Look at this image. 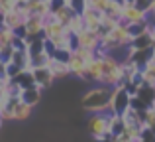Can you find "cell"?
Here are the masks:
<instances>
[{
	"instance_id": "1",
	"label": "cell",
	"mask_w": 155,
	"mask_h": 142,
	"mask_svg": "<svg viewBox=\"0 0 155 142\" xmlns=\"http://www.w3.org/2000/svg\"><path fill=\"white\" fill-rule=\"evenodd\" d=\"M114 87H108V85H96L91 91L84 93V97L81 99V107L88 113H108V105L110 99H112Z\"/></svg>"
},
{
	"instance_id": "2",
	"label": "cell",
	"mask_w": 155,
	"mask_h": 142,
	"mask_svg": "<svg viewBox=\"0 0 155 142\" xmlns=\"http://www.w3.org/2000/svg\"><path fill=\"white\" fill-rule=\"evenodd\" d=\"M104 61V77L100 85H108V87H124L126 83V69H124V61H118L114 55L104 54L102 55Z\"/></svg>"
},
{
	"instance_id": "3",
	"label": "cell",
	"mask_w": 155,
	"mask_h": 142,
	"mask_svg": "<svg viewBox=\"0 0 155 142\" xmlns=\"http://www.w3.org/2000/svg\"><path fill=\"white\" fill-rule=\"evenodd\" d=\"M96 57L94 51L91 50H84V47H77L73 51L71 59H69V69H71V75H77L81 79L87 77V69H88V63Z\"/></svg>"
},
{
	"instance_id": "4",
	"label": "cell",
	"mask_w": 155,
	"mask_h": 142,
	"mask_svg": "<svg viewBox=\"0 0 155 142\" xmlns=\"http://www.w3.org/2000/svg\"><path fill=\"white\" fill-rule=\"evenodd\" d=\"M130 107H132V93L126 87H114L112 99H110V105H108V113L122 116Z\"/></svg>"
},
{
	"instance_id": "5",
	"label": "cell",
	"mask_w": 155,
	"mask_h": 142,
	"mask_svg": "<svg viewBox=\"0 0 155 142\" xmlns=\"http://www.w3.org/2000/svg\"><path fill=\"white\" fill-rule=\"evenodd\" d=\"M88 132L96 138H104V136H110V119L108 113H94L88 119Z\"/></svg>"
},
{
	"instance_id": "6",
	"label": "cell",
	"mask_w": 155,
	"mask_h": 142,
	"mask_svg": "<svg viewBox=\"0 0 155 142\" xmlns=\"http://www.w3.org/2000/svg\"><path fill=\"white\" fill-rule=\"evenodd\" d=\"M145 22H147V14H145L143 10H140L134 2H126L124 4L122 24H126V26H134V24H145Z\"/></svg>"
},
{
	"instance_id": "7",
	"label": "cell",
	"mask_w": 155,
	"mask_h": 142,
	"mask_svg": "<svg viewBox=\"0 0 155 142\" xmlns=\"http://www.w3.org/2000/svg\"><path fill=\"white\" fill-rule=\"evenodd\" d=\"M28 18H30V12L26 10V8H16V10H12V12H8L6 16H4V26L6 28H10V30H20V28H24L26 26V22H28Z\"/></svg>"
},
{
	"instance_id": "8",
	"label": "cell",
	"mask_w": 155,
	"mask_h": 142,
	"mask_svg": "<svg viewBox=\"0 0 155 142\" xmlns=\"http://www.w3.org/2000/svg\"><path fill=\"white\" fill-rule=\"evenodd\" d=\"M65 32H67V28L63 26V24H59L55 18H53V12L45 18V26H43V38L49 40V42L55 43L59 38H63Z\"/></svg>"
},
{
	"instance_id": "9",
	"label": "cell",
	"mask_w": 155,
	"mask_h": 142,
	"mask_svg": "<svg viewBox=\"0 0 155 142\" xmlns=\"http://www.w3.org/2000/svg\"><path fill=\"white\" fill-rule=\"evenodd\" d=\"M81 16L84 18V24H87V30L91 32H96L100 36L102 32V20H104V12H98L94 8H84L81 12Z\"/></svg>"
},
{
	"instance_id": "10",
	"label": "cell",
	"mask_w": 155,
	"mask_h": 142,
	"mask_svg": "<svg viewBox=\"0 0 155 142\" xmlns=\"http://www.w3.org/2000/svg\"><path fill=\"white\" fill-rule=\"evenodd\" d=\"M102 77H104V61H102V55H96L91 63H88V69H87V81H92V83H102Z\"/></svg>"
},
{
	"instance_id": "11",
	"label": "cell",
	"mask_w": 155,
	"mask_h": 142,
	"mask_svg": "<svg viewBox=\"0 0 155 142\" xmlns=\"http://www.w3.org/2000/svg\"><path fill=\"white\" fill-rule=\"evenodd\" d=\"M31 73H34V81L39 89L49 87L53 83V79H55V75H53V71L49 67H38V69H31Z\"/></svg>"
},
{
	"instance_id": "12",
	"label": "cell",
	"mask_w": 155,
	"mask_h": 142,
	"mask_svg": "<svg viewBox=\"0 0 155 142\" xmlns=\"http://www.w3.org/2000/svg\"><path fill=\"white\" fill-rule=\"evenodd\" d=\"M43 26H45V20L39 18V16H30L26 22V32L28 38H34V36H43Z\"/></svg>"
},
{
	"instance_id": "13",
	"label": "cell",
	"mask_w": 155,
	"mask_h": 142,
	"mask_svg": "<svg viewBox=\"0 0 155 142\" xmlns=\"http://www.w3.org/2000/svg\"><path fill=\"white\" fill-rule=\"evenodd\" d=\"M75 14H77V12L73 10V8H71V4L67 2V4H63L61 8H57V10L53 12V18H55L59 24H63V26L67 28V26H69V22L73 20V16H75Z\"/></svg>"
},
{
	"instance_id": "14",
	"label": "cell",
	"mask_w": 155,
	"mask_h": 142,
	"mask_svg": "<svg viewBox=\"0 0 155 142\" xmlns=\"http://www.w3.org/2000/svg\"><path fill=\"white\" fill-rule=\"evenodd\" d=\"M39 99H41V89L38 87V85H31V87L24 89L22 91V101L28 105H31V107H35V105L39 103Z\"/></svg>"
},
{
	"instance_id": "15",
	"label": "cell",
	"mask_w": 155,
	"mask_h": 142,
	"mask_svg": "<svg viewBox=\"0 0 155 142\" xmlns=\"http://www.w3.org/2000/svg\"><path fill=\"white\" fill-rule=\"evenodd\" d=\"M31 115V105L24 103V101H16L14 103V120H26Z\"/></svg>"
},
{
	"instance_id": "16",
	"label": "cell",
	"mask_w": 155,
	"mask_h": 142,
	"mask_svg": "<svg viewBox=\"0 0 155 142\" xmlns=\"http://www.w3.org/2000/svg\"><path fill=\"white\" fill-rule=\"evenodd\" d=\"M49 69L53 71V75H55V79L57 77H67V75H71V69H69V63H63V61H57V59H49Z\"/></svg>"
},
{
	"instance_id": "17",
	"label": "cell",
	"mask_w": 155,
	"mask_h": 142,
	"mask_svg": "<svg viewBox=\"0 0 155 142\" xmlns=\"http://www.w3.org/2000/svg\"><path fill=\"white\" fill-rule=\"evenodd\" d=\"M67 30L71 32L73 36H79L81 32H84V30H87V24H84V18H83L81 14H75V16H73V20L69 22Z\"/></svg>"
},
{
	"instance_id": "18",
	"label": "cell",
	"mask_w": 155,
	"mask_h": 142,
	"mask_svg": "<svg viewBox=\"0 0 155 142\" xmlns=\"http://www.w3.org/2000/svg\"><path fill=\"white\" fill-rule=\"evenodd\" d=\"M104 14L110 16V18H114V20H118V22H122V16H124V4L110 0V4H108V8H106Z\"/></svg>"
},
{
	"instance_id": "19",
	"label": "cell",
	"mask_w": 155,
	"mask_h": 142,
	"mask_svg": "<svg viewBox=\"0 0 155 142\" xmlns=\"http://www.w3.org/2000/svg\"><path fill=\"white\" fill-rule=\"evenodd\" d=\"M141 81L147 85H155V57L141 69Z\"/></svg>"
},
{
	"instance_id": "20",
	"label": "cell",
	"mask_w": 155,
	"mask_h": 142,
	"mask_svg": "<svg viewBox=\"0 0 155 142\" xmlns=\"http://www.w3.org/2000/svg\"><path fill=\"white\" fill-rule=\"evenodd\" d=\"M141 119H143V126L149 130H155V105L147 107L145 111H141Z\"/></svg>"
},
{
	"instance_id": "21",
	"label": "cell",
	"mask_w": 155,
	"mask_h": 142,
	"mask_svg": "<svg viewBox=\"0 0 155 142\" xmlns=\"http://www.w3.org/2000/svg\"><path fill=\"white\" fill-rule=\"evenodd\" d=\"M14 83H18L22 89L31 87V85H35V81H34V73H31V71H22V73H20V75L14 79Z\"/></svg>"
},
{
	"instance_id": "22",
	"label": "cell",
	"mask_w": 155,
	"mask_h": 142,
	"mask_svg": "<svg viewBox=\"0 0 155 142\" xmlns=\"http://www.w3.org/2000/svg\"><path fill=\"white\" fill-rule=\"evenodd\" d=\"M110 0H84V8H94L98 12H106Z\"/></svg>"
},
{
	"instance_id": "23",
	"label": "cell",
	"mask_w": 155,
	"mask_h": 142,
	"mask_svg": "<svg viewBox=\"0 0 155 142\" xmlns=\"http://www.w3.org/2000/svg\"><path fill=\"white\" fill-rule=\"evenodd\" d=\"M12 55H14V47H12V46H4V47H0V63L8 65V63L12 61Z\"/></svg>"
},
{
	"instance_id": "24",
	"label": "cell",
	"mask_w": 155,
	"mask_h": 142,
	"mask_svg": "<svg viewBox=\"0 0 155 142\" xmlns=\"http://www.w3.org/2000/svg\"><path fill=\"white\" fill-rule=\"evenodd\" d=\"M71 55H73V51H71V50H63V47H57L55 54H53V59H57V61H63V63H69Z\"/></svg>"
},
{
	"instance_id": "25",
	"label": "cell",
	"mask_w": 155,
	"mask_h": 142,
	"mask_svg": "<svg viewBox=\"0 0 155 142\" xmlns=\"http://www.w3.org/2000/svg\"><path fill=\"white\" fill-rule=\"evenodd\" d=\"M136 4L140 10H143L145 14H149V12H155V0H136Z\"/></svg>"
},
{
	"instance_id": "26",
	"label": "cell",
	"mask_w": 155,
	"mask_h": 142,
	"mask_svg": "<svg viewBox=\"0 0 155 142\" xmlns=\"http://www.w3.org/2000/svg\"><path fill=\"white\" fill-rule=\"evenodd\" d=\"M12 10H16V0H0V14L2 16H6Z\"/></svg>"
},
{
	"instance_id": "27",
	"label": "cell",
	"mask_w": 155,
	"mask_h": 142,
	"mask_svg": "<svg viewBox=\"0 0 155 142\" xmlns=\"http://www.w3.org/2000/svg\"><path fill=\"white\" fill-rule=\"evenodd\" d=\"M94 142H118L116 136H104V138H96Z\"/></svg>"
},
{
	"instance_id": "28",
	"label": "cell",
	"mask_w": 155,
	"mask_h": 142,
	"mask_svg": "<svg viewBox=\"0 0 155 142\" xmlns=\"http://www.w3.org/2000/svg\"><path fill=\"white\" fill-rule=\"evenodd\" d=\"M2 123H4V120H2V116H0V128H2Z\"/></svg>"
},
{
	"instance_id": "29",
	"label": "cell",
	"mask_w": 155,
	"mask_h": 142,
	"mask_svg": "<svg viewBox=\"0 0 155 142\" xmlns=\"http://www.w3.org/2000/svg\"><path fill=\"white\" fill-rule=\"evenodd\" d=\"M126 2H136V0H126Z\"/></svg>"
},
{
	"instance_id": "30",
	"label": "cell",
	"mask_w": 155,
	"mask_h": 142,
	"mask_svg": "<svg viewBox=\"0 0 155 142\" xmlns=\"http://www.w3.org/2000/svg\"><path fill=\"white\" fill-rule=\"evenodd\" d=\"M153 51H155V47H153Z\"/></svg>"
},
{
	"instance_id": "31",
	"label": "cell",
	"mask_w": 155,
	"mask_h": 142,
	"mask_svg": "<svg viewBox=\"0 0 155 142\" xmlns=\"http://www.w3.org/2000/svg\"><path fill=\"white\" fill-rule=\"evenodd\" d=\"M67 2H69V0H67Z\"/></svg>"
},
{
	"instance_id": "32",
	"label": "cell",
	"mask_w": 155,
	"mask_h": 142,
	"mask_svg": "<svg viewBox=\"0 0 155 142\" xmlns=\"http://www.w3.org/2000/svg\"><path fill=\"white\" fill-rule=\"evenodd\" d=\"M153 132H155V130H153Z\"/></svg>"
}]
</instances>
